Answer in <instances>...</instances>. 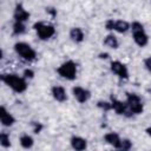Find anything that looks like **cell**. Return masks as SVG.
Here are the masks:
<instances>
[{
  "label": "cell",
  "mask_w": 151,
  "mask_h": 151,
  "mask_svg": "<svg viewBox=\"0 0 151 151\" xmlns=\"http://www.w3.org/2000/svg\"><path fill=\"white\" fill-rule=\"evenodd\" d=\"M19 144H20V146H21L22 149L29 150V149H32L33 145H34V139H33V137H32L31 134H28V133H22V134L20 136V138H19Z\"/></svg>",
  "instance_id": "cell-17"
},
{
  "label": "cell",
  "mask_w": 151,
  "mask_h": 151,
  "mask_svg": "<svg viewBox=\"0 0 151 151\" xmlns=\"http://www.w3.org/2000/svg\"><path fill=\"white\" fill-rule=\"evenodd\" d=\"M104 140L106 144L111 145L113 149L119 150L122 146V140L123 138L117 133V132H107L104 134Z\"/></svg>",
  "instance_id": "cell-13"
},
{
  "label": "cell",
  "mask_w": 151,
  "mask_h": 151,
  "mask_svg": "<svg viewBox=\"0 0 151 151\" xmlns=\"http://www.w3.org/2000/svg\"><path fill=\"white\" fill-rule=\"evenodd\" d=\"M70 145L74 151H85L87 149V140L80 136H72Z\"/></svg>",
  "instance_id": "cell-14"
},
{
  "label": "cell",
  "mask_w": 151,
  "mask_h": 151,
  "mask_svg": "<svg viewBox=\"0 0 151 151\" xmlns=\"http://www.w3.org/2000/svg\"><path fill=\"white\" fill-rule=\"evenodd\" d=\"M110 70L120 80H127L129 79V68L124 63H122L119 60H112L110 63Z\"/></svg>",
  "instance_id": "cell-7"
},
{
  "label": "cell",
  "mask_w": 151,
  "mask_h": 151,
  "mask_svg": "<svg viewBox=\"0 0 151 151\" xmlns=\"http://www.w3.org/2000/svg\"><path fill=\"white\" fill-rule=\"evenodd\" d=\"M110 103H111V106H112V110L118 114V116H125V117H131L132 114L130 113L129 109H127V105L125 101L116 98L114 96H111L110 97Z\"/></svg>",
  "instance_id": "cell-8"
},
{
  "label": "cell",
  "mask_w": 151,
  "mask_h": 151,
  "mask_svg": "<svg viewBox=\"0 0 151 151\" xmlns=\"http://www.w3.org/2000/svg\"><path fill=\"white\" fill-rule=\"evenodd\" d=\"M127 109L131 114H142L144 111V104L140 99V97L137 93H126V100H125Z\"/></svg>",
  "instance_id": "cell-6"
},
{
  "label": "cell",
  "mask_w": 151,
  "mask_h": 151,
  "mask_svg": "<svg viewBox=\"0 0 151 151\" xmlns=\"http://www.w3.org/2000/svg\"><path fill=\"white\" fill-rule=\"evenodd\" d=\"M131 32H132V39L134 44L139 47H145L149 44V35L145 32L144 25L139 21L131 22Z\"/></svg>",
  "instance_id": "cell-3"
},
{
  "label": "cell",
  "mask_w": 151,
  "mask_h": 151,
  "mask_svg": "<svg viewBox=\"0 0 151 151\" xmlns=\"http://www.w3.org/2000/svg\"><path fill=\"white\" fill-rule=\"evenodd\" d=\"M113 24H114V20L113 19H109L105 21V29L107 31H113Z\"/></svg>",
  "instance_id": "cell-26"
},
{
  "label": "cell",
  "mask_w": 151,
  "mask_h": 151,
  "mask_svg": "<svg viewBox=\"0 0 151 151\" xmlns=\"http://www.w3.org/2000/svg\"><path fill=\"white\" fill-rule=\"evenodd\" d=\"M32 127H33V132L34 133H40L41 132V130L44 129V126H42V124L41 123H39V122H32Z\"/></svg>",
  "instance_id": "cell-24"
},
{
  "label": "cell",
  "mask_w": 151,
  "mask_h": 151,
  "mask_svg": "<svg viewBox=\"0 0 151 151\" xmlns=\"http://www.w3.org/2000/svg\"><path fill=\"white\" fill-rule=\"evenodd\" d=\"M1 81L15 93H24L28 88L27 80L17 73H2L0 76Z\"/></svg>",
  "instance_id": "cell-1"
},
{
  "label": "cell",
  "mask_w": 151,
  "mask_h": 151,
  "mask_svg": "<svg viewBox=\"0 0 151 151\" xmlns=\"http://www.w3.org/2000/svg\"><path fill=\"white\" fill-rule=\"evenodd\" d=\"M132 147V142L127 138H123L122 140V146H120V151H130Z\"/></svg>",
  "instance_id": "cell-22"
},
{
  "label": "cell",
  "mask_w": 151,
  "mask_h": 151,
  "mask_svg": "<svg viewBox=\"0 0 151 151\" xmlns=\"http://www.w3.org/2000/svg\"><path fill=\"white\" fill-rule=\"evenodd\" d=\"M46 13L51 14V17H52V18H55V15H57V9L48 7V8H46Z\"/></svg>",
  "instance_id": "cell-27"
},
{
  "label": "cell",
  "mask_w": 151,
  "mask_h": 151,
  "mask_svg": "<svg viewBox=\"0 0 151 151\" xmlns=\"http://www.w3.org/2000/svg\"><path fill=\"white\" fill-rule=\"evenodd\" d=\"M33 29L35 31L40 40H48L55 34V27L52 24L45 21H37L33 24Z\"/></svg>",
  "instance_id": "cell-5"
},
{
  "label": "cell",
  "mask_w": 151,
  "mask_h": 151,
  "mask_svg": "<svg viewBox=\"0 0 151 151\" xmlns=\"http://www.w3.org/2000/svg\"><path fill=\"white\" fill-rule=\"evenodd\" d=\"M0 122H1V125L5 127H11L15 123V117L4 105H1L0 107Z\"/></svg>",
  "instance_id": "cell-11"
},
{
  "label": "cell",
  "mask_w": 151,
  "mask_h": 151,
  "mask_svg": "<svg viewBox=\"0 0 151 151\" xmlns=\"http://www.w3.org/2000/svg\"><path fill=\"white\" fill-rule=\"evenodd\" d=\"M98 57H99V59H107L110 57V54L109 53H99Z\"/></svg>",
  "instance_id": "cell-28"
},
{
  "label": "cell",
  "mask_w": 151,
  "mask_h": 151,
  "mask_svg": "<svg viewBox=\"0 0 151 151\" xmlns=\"http://www.w3.org/2000/svg\"><path fill=\"white\" fill-rule=\"evenodd\" d=\"M103 44L106 47L111 48V50H117L119 47V40H118V38L113 33H110V34L105 35L104 40H103Z\"/></svg>",
  "instance_id": "cell-16"
},
{
  "label": "cell",
  "mask_w": 151,
  "mask_h": 151,
  "mask_svg": "<svg viewBox=\"0 0 151 151\" xmlns=\"http://www.w3.org/2000/svg\"><path fill=\"white\" fill-rule=\"evenodd\" d=\"M109 151H120V150H109Z\"/></svg>",
  "instance_id": "cell-30"
},
{
  "label": "cell",
  "mask_w": 151,
  "mask_h": 151,
  "mask_svg": "<svg viewBox=\"0 0 151 151\" xmlns=\"http://www.w3.org/2000/svg\"><path fill=\"white\" fill-rule=\"evenodd\" d=\"M34 71L32 68H25L24 72H22V77L27 80V79H33L34 78Z\"/></svg>",
  "instance_id": "cell-23"
},
{
  "label": "cell",
  "mask_w": 151,
  "mask_h": 151,
  "mask_svg": "<svg viewBox=\"0 0 151 151\" xmlns=\"http://www.w3.org/2000/svg\"><path fill=\"white\" fill-rule=\"evenodd\" d=\"M145 132H146V134H147V136L151 138V126L146 127V129H145Z\"/></svg>",
  "instance_id": "cell-29"
},
{
  "label": "cell",
  "mask_w": 151,
  "mask_h": 151,
  "mask_svg": "<svg viewBox=\"0 0 151 151\" xmlns=\"http://www.w3.org/2000/svg\"><path fill=\"white\" fill-rule=\"evenodd\" d=\"M97 106H98L100 110L105 111V112H107V111L112 110L111 103H110V101H106V100H98V101H97Z\"/></svg>",
  "instance_id": "cell-21"
},
{
  "label": "cell",
  "mask_w": 151,
  "mask_h": 151,
  "mask_svg": "<svg viewBox=\"0 0 151 151\" xmlns=\"http://www.w3.org/2000/svg\"><path fill=\"white\" fill-rule=\"evenodd\" d=\"M0 145L4 147V149H9L12 146V143H11V137H9V133L2 131L0 133Z\"/></svg>",
  "instance_id": "cell-20"
},
{
  "label": "cell",
  "mask_w": 151,
  "mask_h": 151,
  "mask_svg": "<svg viewBox=\"0 0 151 151\" xmlns=\"http://www.w3.org/2000/svg\"><path fill=\"white\" fill-rule=\"evenodd\" d=\"M51 94H52L53 99L58 103H65L67 100V92L64 86L53 85L51 87Z\"/></svg>",
  "instance_id": "cell-12"
},
{
  "label": "cell",
  "mask_w": 151,
  "mask_h": 151,
  "mask_svg": "<svg viewBox=\"0 0 151 151\" xmlns=\"http://www.w3.org/2000/svg\"><path fill=\"white\" fill-rule=\"evenodd\" d=\"M131 28V24L127 22L126 20H114L113 24V31H116L117 33H126L127 31H130Z\"/></svg>",
  "instance_id": "cell-18"
},
{
  "label": "cell",
  "mask_w": 151,
  "mask_h": 151,
  "mask_svg": "<svg viewBox=\"0 0 151 151\" xmlns=\"http://www.w3.org/2000/svg\"><path fill=\"white\" fill-rule=\"evenodd\" d=\"M72 94H73V98L79 104H85L91 98L90 90H87V88H85L83 86H73L72 87Z\"/></svg>",
  "instance_id": "cell-10"
},
{
  "label": "cell",
  "mask_w": 151,
  "mask_h": 151,
  "mask_svg": "<svg viewBox=\"0 0 151 151\" xmlns=\"http://www.w3.org/2000/svg\"><path fill=\"white\" fill-rule=\"evenodd\" d=\"M57 73L66 80H74L77 78L78 73V65L73 60H66L63 64H60L57 68Z\"/></svg>",
  "instance_id": "cell-4"
},
{
  "label": "cell",
  "mask_w": 151,
  "mask_h": 151,
  "mask_svg": "<svg viewBox=\"0 0 151 151\" xmlns=\"http://www.w3.org/2000/svg\"><path fill=\"white\" fill-rule=\"evenodd\" d=\"M12 32L14 35H22L26 33V25L24 22H13Z\"/></svg>",
  "instance_id": "cell-19"
},
{
  "label": "cell",
  "mask_w": 151,
  "mask_h": 151,
  "mask_svg": "<svg viewBox=\"0 0 151 151\" xmlns=\"http://www.w3.org/2000/svg\"><path fill=\"white\" fill-rule=\"evenodd\" d=\"M144 66H145L146 71H147L149 73H151V55H150V57H146V58L144 59Z\"/></svg>",
  "instance_id": "cell-25"
},
{
  "label": "cell",
  "mask_w": 151,
  "mask_h": 151,
  "mask_svg": "<svg viewBox=\"0 0 151 151\" xmlns=\"http://www.w3.org/2000/svg\"><path fill=\"white\" fill-rule=\"evenodd\" d=\"M13 50L17 55H19L22 60L27 63H32L37 59V51L25 41H17L13 46Z\"/></svg>",
  "instance_id": "cell-2"
},
{
  "label": "cell",
  "mask_w": 151,
  "mask_h": 151,
  "mask_svg": "<svg viewBox=\"0 0 151 151\" xmlns=\"http://www.w3.org/2000/svg\"><path fill=\"white\" fill-rule=\"evenodd\" d=\"M31 17V13L24 7L21 2H18L13 9V19L15 22H26Z\"/></svg>",
  "instance_id": "cell-9"
},
{
  "label": "cell",
  "mask_w": 151,
  "mask_h": 151,
  "mask_svg": "<svg viewBox=\"0 0 151 151\" xmlns=\"http://www.w3.org/2000/svg\"><path fill=\"white\" fill-rule=\"evenodd\" d=\"M70 39L76 44H81L85 39V33L81 27H72L68 32Z\"/></svg>",
  "instance_id": "cell-15"
}]
</instances>
